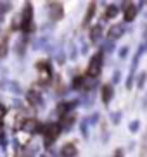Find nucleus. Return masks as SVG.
Here are the masks:
<instances>
[{"label": "nucleus", "mask_w": 147, "mask_h": 157, "mask_svg": "<svg viewBox=\"0 0 147 157\" xmlns=\"http://www.w3.org/2000/svg\"><path fill=\"white\" fill-rule=\"evenodd\" d=\"M101 69H102V52H97L95 56L90 59V64H88V74L92 78H97L101 74Z\"/></svg>", "instance_id": "nucleus-3"}, {"label": "nucleus", "mask_w": 147, "mask_h": 157, "mask_svg": "<svg viewBox=\"0 0 147 157\" xmlns=\"http://www.w3.org/2000/svg\"><path fill=\"white\" fill-rule=\"evenodd\" d=\"M33 9H31V5L26 4V7H24L23 10V14H21V28H23L24 33H30L33 31Z\"/></svg>", "instance_id": "nucleus-2"}, {"label": "nucleus", "mask_w": 147, "mask_h": 157, "mask_svg": "<svg viewBox=\"0 0 147 157\" xmlns=\"http://www.w3.org/2000/svg\"><path fill=\"white\" fill-rule=\"evenodd\" d=\"M118 12H120V7H118V5H109V7L106 9L104 17H106V19H113V17H116V16H118Z\"/></svg>", "instance_id": "nucleus-14"}, {"label": "nucleus", "mask_w": 147, "mask_h": 157, "mask_svg": "<svg viewBox=\"0 0 147 157\" xmlns=\"http://www.w3.org/2000/svg\"><path fill=\"white\" fill-rule=\"evenodd\" d=\"M54 57H55V60H57V62H61V64H62V62H64V59H66V56H64V52H62V50H57L54 54Z\"/></svg>", "instance_id": "nucleus-22"}, {"label": "nucleus", "mask_w": 147, "mask_h": 157, "mask_svg": "<svg viewBox=\"0 0 147 157\" xmlns=\"http://www.w3.org/2000/svg\"><path fill=\"white\" fill-rule=\"evenodd\" d=\"M114 157H123V152H121V150H118V152H116V155Z\"/></svg>", "instance_id": "nucleus-32"}, {"label": "nucleus", "mask_w": 147, "mask_h": 157, "mask_svg": "<svg viewBox=\"0 0 147 157\" xmlns=\"http://www.w3.org/2000/svg\"><path fill=\"white\" fill-rule=\"evenodd\" d=\"M28 100H30V104H42V97H40V93L37 92V90H30L28 92Z\"/></svg>", "instance_id": "nucleus-13"}, {"label": "nucleus", "mask_w": 147, "mask_h": 157, "mask_svg": "<svg viewBox=\"0 0 147 157\" xmlns=\"http://www.w3.org/2000/svg\"><path fill=\"white\" fill-rule=\"evenodd\" d=\"M37 69L40 71V81L42 83H45L50 79V62H47V60H40L37 64Z\"/></svg>", "instance_id": "nucleus-5"}, {"label": "nucleus", "mask_w": 147, "mask_h": 157, "mask_svg": "<svg viewBox=\"0 0 147 157\" xmlns=\"http://www.w3.org/2000/svg\"><path fill=\"white\" fill-rule=\"evenodd\" d=\"M145 81H147V74H145V73H140V74H138V81H137L138 88H144Z\"/></svg>", "instance_id": "nucleus-20"}, {"label": "nucleus", "mask_w": 147, "mask_h": 157, "mask_svg": "<svg viewBox=\"0 0 147 157\" xmlns=\"http://www.w3.org/2000/svg\"><path fill=\"white\" fill-rule=\"evenodd\" d=\"M126 54H128V47H123V48H121V52H120V56H121V57H125Z\"/></svg>", "instance_id": "nucleus-31"}, {"label": "nucleus", "mask_w": 147, "mask_h": 157, "mask_svg": "<svg viewBox=\"0 0 147 157\" xmlns=\"http://www.w3.org/2000/svg\"><path fill=\"white\" fill-rule=\"evenodd\" d=\"M113 48H114V42H113V40H106V42L102 43V50L113 52Z\"/></svg>", "instance_id": "nucleus-18"}, {"label": "nucleus", "mask_w": 147, "mask_h": 157, "mask_svg": "<svg viewBox=\"0 0 147 157\" xmlns=\"http://www.w3.org/2000/svg\"><path fill=\"white\" fill-rule=\"evenodd\" d=\"M83 85H85V76H76V78L73 79V88L74 90L83 88Z\"/></svg>", "instance_id": "nucleus-17"}, {"label": "nucleus", "mask_w": 147, "mask_h": 157, "mask_svg": "<svg viewBox=\"0 0 147 157\" xmlns=\"http://www.w3.org/2000/svg\"><path fill=\"white\" fill-rule=\"evenodd\" d=\"M49 14H50L52 21H59L62 17V4H59V2H50L49 4Z\"/></svg>", "instance_id": "nucleus-6"}, {"label": "nucleus", "mask_w": 147, "mask_h": 157, "mask_svg": "<svg viewBox=\"0 0 147 157\" xmlns=\"http://www.w3.org/2000/svg\"><path fill=\"white\" fill-rule=\"evenodd\" d=\"M76 105H78V102H61L59 105H57V112L59 114H66V112L73 111Z\"/></svg>", "instance_id": "nucleus-8"}, {"label": "nucleus", "mask_w": 147, "mask_h": 157, "mask_svg": "<svg viewBox=\"0 0 147 157\" xmlns=\"http://www.w3.org/2000/svg\"><path fill=\"white\" fill-rule=\"evenodd\" d=\"M132 83H133V73H130L128 81H126V88H132Z\"/></svg>", "instance_id": "nucleus-29"}, {"label": "nucleus", "mask_w": 147, "mask_h": 157, "mask_svg": "<svg viewBox=\"0 0 147 157\" xmlns=\"http://www.w3.org/2000/svg\"><path fill=\"white\" fill-rule=\"evenodd\" d=\"M111 117H113V123H120L121 121V112H113Z\"/></svg>", "instance_id": "nucleus-25"}, {"label": "nucleus", "mask_w": 147, "mask_h": 157, "mask_svg": "<svg viewBox=\"0 0 147 157\" xmlns=\"http://www.w3.org/2000/svg\"><path fill=\"white\" fill-rule=\"evenodd\" d=\"M5 112H7V109H5V105H2V104H0V123H2V119L5 117Z\"/></svg>", "instance_id": "nucleus-28"}, {"label": "nucleus", "mask_w": 147, "mask_h": 157, "mask_svg": "<svg viewBox=\"0 0 147 157\" xmlns=\"http://www.w3.org/2000/svg\"><path fill=\"white\" fill-rule=\"evenodd\" d=\"M45 42H47V38H38L37 42L33 43V47H35V50H40L42 47H45Z\"/></svg>", "instance_id": "nucleus-21"}, {"label": "nucleus", "mask_w": 147, "mask_h": 157, "mask_svg": "<svg viewBox=\"0 0 147 157\" xmlns=\"http://www.w3.org/2000/svg\"><path fill=\"white\" fill-rule=\"evenodd\" d=\"M73 116H68V117H64V121H62V124H61V128H62V129H68L69 128V126H71V124H73Z\"/></svg>", "instance_id": "nucleus-19"}, {"label": "nucleus", "mask_w": 147, "mask_h": 157, "mask_svg": "<svg viewBox=\"0 0 147 157\" xmlns=\"http://www.w3.org/2000/svg\"><path fill=\"white\" fill-rule=\"evenodd\" d=\"M7 50H9V43H7V38L0 42V59H4L7 56Z\"/></svg>", "instance_id": "nucleus-16"}, {"label": "nucleus", "mask_w": 147, "mask_h": 157, "mask_svg": "<svg viewBox=\"0 0 147 157\" xmlns=\"http://www.w3.org/2000/svg\"><path fill=\"white\" fill-rule=\"evenodd\" d=\"M7 86L10 88V92H14V93H21V88H19V85H18V83H14V81H12V83H9Z\"/></svg>", "instance_id": "nucleus-24"}, {"label": "nucleus", "mask_w": 147, "mask_h": 157, "mask_svg": "<svg viewBox=\"0 0 147 157\" xmlns=\"http://www.w3.org/2000/svg\"><path fill=\"white\" fill-rule=\"evenodd\" d=\"M113 95H114L113 86H111V85H104V86H102V100H104V104H109Z\"/></svg>", "instance_id": "nucleus-11"}, {"label": "nucleus", "mask_w": 147, "mask_h": 157, "mask_svg": "<svg viewBox=\"0 0 147 157\" xmlns=\"http://www.w3.org/2000/svg\"><path fill=\"white\" fill-rule=\"evenodd\" d=\"M93 14H95V4H90V7H88V10H87V16L83 19V26H87V24L90 23V19L93 17Z\"/></svg>", "instance_id": "nucleus-15"}, {"label": "nucleus", "mask_w": 147, "mask_h": 157, "mask_svg": "<svg viewBox=\"0 0 147 157\" xmlns=\"http://www.w3.org/2000/svg\"><path fill=\"white\" fill-rule=\"evenodd\" d=\"M61 154H62V157H74L76 155V145L74 143H66V145H62Z\"/></svg>", "instance_id": "nucleus-10"}, {"label": "nucleus", "mask_w": 147, "mask_h": 157, "mask_svg": "<svg viewBox=\"0 0 147 157\" xmlns=\"http://www.w3.org/2000/svg\"><path fill=\"white\" fill-rule=\"evenodd\" d=\"M87 124H88V121H83L81 123V133L87 136Z\"/></svg>", "instance_id": "nucleus-30"}, {"label": "nucleus", "mask_w": 147, "mask_h": 157, "mask_svg": "<svg viewBox=\"0 0 147 157\" xmlns=\"http://www.w3.org/2000/svg\"><path fill=\"white\" fill-rule=\"evenodd\" d=\"M120 81H121V73L116 71V73L113 74V83H120Z\"/></svg>", "instance_id": "nucleus-26"}, {"label": "nucleus", "mask_w": 147, "mask_h": 157, "mask_svg": "<svg viewBox=\"0 0 147 157\" xmlns=\"http://www.w3.org/2000/svg\"><path fill=\"white\" fill-rule=\"evenodd\" d=\"M123 31H125V28L121 26V24H114V26L109 29V40L114 42L116 38H120L121 35H123Z\"/></svg>", "instance_id": "nucleus-12"}, {"label": "nucleus", "mask_w": 147, "mask_h": 157, "mask_svg": "<svg viewBox=\"0 0 147 157\" xmlns=\"http://www.w3.org/2000/svg\"><path fill=\"white\" fill-rule=\"evenodd\" d=\"M45 147H50L52 143L55 142V138L61 135V131H62V128H61V124H57V123H52V124L45 126Z\"/></svg>", "instance_id": "nucleus-1"}, {"label": "nucleus", "mask_w": 147, "mask_h": 157, "mask_svg": "<svg viewBox=\"0 0 147 157\" xmlns=\"http://www.w3.org/2000/svg\"><path fill=\"white\" fill-rule=\"evenodd\" d=\"M138 7H135V4H126L125 7V21H133V17L137 16Z\"/></svg>", "instance_id": "nucleus-7"}, {"label": "nucleus", "mask_w": 147, "mask_h": 157, "mask_svg": "<svg viewBox=\"0 0 147 157\" xmlns=\"http://www.w3.org/2000/svg\"><path fill=\"white\" fill-rule=\"evenodd\" d=\"M102 36V24H95L92 29H90V42L97 43Z\"/></svg>", "instance_id": "nucleus-9"}, {"label": "nucleus", "mask_w": 147, "mask_h": 157, "mask_svg": "<svg viewBox=\"0 0 147 157\" xmlns=\"http://www.w3.org/2000/svg\"><path fill=\"white\" fill-rule=\"evenodd\" d=\"M88 123H90V124H95L97 121H99V114H93V116H90V117H88Z\"/></svg>", "instance_id": "nucleus-27"}, {"label": "nucleus", "mask_w": 147, "mask_h": 157, "mask_svg": "<svg viewBox=\"0 0 147 157\" xmlns=\"http://www.w3.org/2000/svg\"><path fill=\"white\" fill-rule=\"evenodd\" d=\"M23 131H26V133H42L43 131V126L38 123L37 119H26V121H23Z\"/></svg>", "instance_id": "nucleus-4"}, {"label": "nucleus", "mask_w": 147, "mask_h": 157, "mask_svg": "<svg viewBox=\"0 0 147 157\" xmlns=\"http://www.w3.org/2000/svg\"><path fill=\"white\" fill-rule=\"evenodd\" d=\"M138 128H140V123H138V121H132V123H130V131H132V133H137Z\"/></svg>", "instance_id": "nucleus-23"}]
</instances>
